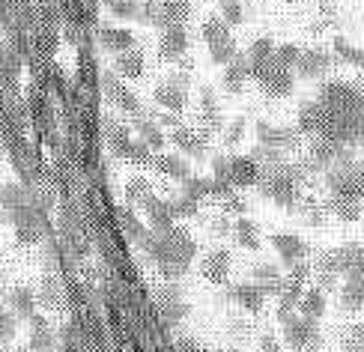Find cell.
<instances>
[{
	"instance_id": "obj_1",
	"label": "cell",
	"mask_w": 364,
	"mask_h": 352,
	"mask_svg": "<svg viewBox=\"0 0 364 352\" xmlns=\"http://www.w3.org/2000/svg\"><path fill=\"white\" fill-rule=\"evenodd\" d=\"M141 245L146 248V257L161 269L164 278H182L197 254V242L182 230L179 224L168 227V230L146 233V239Z\"/></svg>"
},
{
	"instance_id": "obj_2",
	"label": "cell",
	"mask_w": 364,
	"mask_h": 352,
	"mask_svg": "<svg viewBox=\"0 0 364 352\" xmlns=\"http://www.w3.org/2000/svg\"><path fill=\"white\" fill-rule=\"evenodd\" d=\"M326 176L331 194L355 197V201L364 197V161H353V156H346L338 164H331Z\"/></svg>"
},
{
	"instance_id": "obj_3",
	"label": "cell",
	"mask_w": 364,
	"mask_h": 352,
	"mask_svg": "<svg viewBox=\"0 0 364 352\" xmlns=\"http://www.w3.org/2000/svg\"><path fill=\"white\" fill-rule=\"evenodd\" d=\"M281 329H284V341L293 349H314L320 343V326H316V319H308L301 314H287L281 319Z\"/></svg>"
},
{
	"instance_id": "obj_4",
	"label": "cell",
	"mask_w": 364,
	"mask_h": 352,
	"mask_svg": "<svg viewBox=\"0 0 364 352\" xmlns=\"http://www.w3.org/2000/svg\"><path fill=\"white\" fill-rule=\"evenodd\" d=\"M251 78H257V84H260L263 93L275 96V99L290 96V93H293V87H296L293 72H287V69L275 66V60H269V63H263V66H257V69L251 72Z\"/></svg>"
},
{
	"instance_id": "obj_5",
	"label": "cell",
	"mask_w": 364,
	"mask_h": 352,
	"mask_svg": "<svg viewBox=\"0 0 364 352\" xmlns=\"http://www.w3.org/2000/svg\"><path fill=\"white\" fill-rule=\"evenodd\" d=\"M188 51V30L186 24H168L161 27V36H159V57L164 63H179Z\"/></svg>"
},
{
	"instance_id": "obj_6",
	"label": "cell",
	"mask_w": 364,
	"mask_h": 352,
	"mask_svg": "<svg viewBox=\"0 0 364 352\" xmlns=\"http://www.w3.org/2000/svg\"><path fill=\"white\" fill-rule=\"evenodd\" d=\"M269 242H272V248L278 251L281 263L287 269H293V266L301 263V260H308V242L301 236H296V233H272Z\"/></svg>"
},
{
	"instance_id": "obj_7",
	"label": "cell",
	"mask_w": 364,
	"mask_h": 352,
	"mask_svg": "<svg viewBox=\"0 0 364 352\" xmlns=\"http://www.w3.org/2000/svg\"><path fill=\"white\" fill-rule=\"evenodd\" d=\"M331 63H335V57H331V51L326 48H305L299 57V63H296V72L301 75V78H308V81H320L328 75Z\"/></svg>"
},
{
	"instance_id": "obj_8",
	"label": "cell",
	"mask_w": 364,
	"mask_h": 352,
	"mask_svg": "<svg viewBox=\"0 0 364 352\" xmlns=\"http://www.w3.org/2000/svg\"><path fill=\"white\" fill-rule=\"evenodd\" d=\"M102 87H105V93H108V99L117 105V108H123L126 114H134V117H141V99L132 93V90L126 87V81H119L117 75L111 72H105L102 75Z\"/></svg>"
},
{
	"instance_id": "obj_9",
	"label": "cell",
	"mask_w": 364,
	"mask_h": 352,
	"mask_svg": "<svg viewBox=\"0 0 364 352\" xmlns=\"http://www.w3.org/2000/svg\"><path fill=\"white\" fill-rule=\"evenodd\" d=\"M153 99L161 111H171V114H182L188 108V93H186V87L176 84L173 78L168 81H161L156 90H153Z\"/></svg>"
},
{
	"instance_id": "obj_10",
	"label": "cell",
	"mask_w": 364,
	"mask_h": 352,
	"mask_svg": "<svg viewBox=\"0 0 364 352\" xmlns=\"http://www.w3.org/2000/svg\"><path fill=\"white\" fill-rule=\"evenodd\" d=\"M171 141L179 152H186L191 159H206L209 152V144H206V132H197V129H188V126H179L171 132Z\"/></svg>"
},
{
	"instance_id": "obj_11",
	"label": "cell",
	"mask_w": 364,
	"mask_h": 352,
	"mask_svg": "<svg viewBox=\"0 0 364 352\" xmlns=\"http://www.w3.org/2000/svg\"><path fill=\"white\" fill-rule=\"evenodd\" d=\"M257 137H260L263 146L278 149V152H287V149H296L299 146V132L296 129L269 126V122H260V126H257Z\"/></svg>"
},
{
	"instance_id": "obj_12",
	"label": "cell",
	"mask_w": 364,
	"mask_h": 352,
	"mask_svg": "<svg viewBox=\"0 0 364 352\" xmlns=\"http://www.w3.org/2000/svg\"><path fill=\"white\" fill-rule=\"evenodd\" d=\"M200 274L209 284H227V278H230V251L227 248L209 251L200 263Z\"/></svg>"
},
{
	"instance_id": "obj_13",
	"label": "cell",
	"mask_w": 364,
	"mask_h": 352,
	"mask_svg": "<svg viewBox=\"0 0 364 352\" xmlns=\"http://www.w3.org/2000/svg\"><path fill=\"white\" fill-rule=\"evenodd\" d=\"M227 299L236 302L239 308H245L248 314H263V308H266V293L254 281L230 287V289H227Z\"/></svg>"
},
{
	"instance_id": "obj_14",
	"label": "cell",
	"mask_w": 364,
	"mask_h": 352,
	"mask_svg": "<svg viewBox=\"0 0 364 352\" xmlns=\"http://www.w3.org/2000/svg\"><path fill=\"white\" fill-rule=\"evenodd\" d=\"M341 304L346 311H361L364 308V263L346 274V284L341 287Z\"/></svg>"
},
{
	"instance_id": "obj_15",
	"label": "cell",
	"mask_w": 364,
	"mask_h": 352,
	"mask_svg": "<svg viewBox=\"0 0 364 352\" xmlns=\"http://www.w3.org/2000/svg\"><path fill=\"white\" fill-rule=\"evenodd\" d=\"M54 343H57V334H54V326L48 323V316L33 314L30 316V349L33 352H51Z\"/></svg>"
},
{
	"instance_id": "obj_16",
	"label": "cell",
	"mask_w": 364,
	"mask_h": 352,
	"mask_svg": "<svg viewBox=\"0 0 364 352\" xmlns=\"http://www.w3.org/2000/svg\"><path fill=\"white\" fill-rule=\"evenodd\" d=\"M251 278L266 293V299L269 296H281V289H284V272L275 263H257L251 269Z\"/></svg>"
},
{
	"instance_id": "obj_17",
	"label": "cell",
	"mask_w": 364,
	"mask_h": 352,
	"mask_svg": "<svg viewBox=\"0 0 364 352\" xmlns=\"http://www.w3.org/2000/svg\"><path fill=\"white\" fill-rule=\"evenodd\" d=\"M323 122H326V108L320 102H301L299 105V119H296L299 134H320Z\"/></svg>"
},
{
	"instance_id": "obj_18",
	"label": "cell",
	"mask_w": 364,
	"mask_h": 352,
	"mask_svg": "<svg viewBox=\"0 0 364 352\" xmlns=\"http://www.w3.org/2000/svg\"><path fill=\"white\" fill-rule=\"evenodd\" d=\"M260 164H257L251 156H233L230 159V182L233 188H245V186H257L260 182Z\"/></svg>"
},
{
	"instance_id": "obj_19",
	"label": "cell",
	"mask_w": 364,
	"mask_h": 352,
	"mask_svg": "<svg viewBox=\"0 0 364 352\" xmlns=\"http://www.w3.org/2000/svg\"><path fill=\"white\" fill-rule=\"evenodd\" d=\"M251 78V63H248V57L245 54H236L230 63L224 66V90L227 93H242L245 90V81Z\"/></svg>"
},
{
	"instance_id": "obj_20",
	"label": "cell",
	"mask_w": 364,
	"mask_h": 352,
	"mask_svg": "<svg viewBox=\"0 0 364 352\" xmlns=\"http://www.w3.org/2000/svg\"><path fill=\"white\" fill-rule=\"evenodd\" d=\"M144 215L149 221L153 230H168V227L176 224V212H173V201H161V197H153V201L146 203Z\"/></svg>"
},
{
	"instance_id": "obj_21",
	"label": "cell",
	"mask_w": 364,
	"mask_h": 352,
	"mask_svg": "<svg viewBox=\"0 0 364 352\" xmlns=\"http://www.w3.org/2000/svg\"><path fill=\"white\" fill-rule=\"evenodd\" d=\"M114 66H117V72H119V78L138 81V78H144V72H146V57H144V51H138V48H129V51H123V54H117Z\"/></svg>"
},
{
	"instance_id": "obj_22",
	"label": "cell",
	"mask_w": 364,
	"mask_h": 352,
	"mask_svg": "<svg viewBox=\"0 0 364 352\" xmlns=\"http://www.w3.org/2000/svg\"><path fill=\"white\" fill-rule=\"evenodd\" d=\"M27 206H30L27 191L18 186V182H6V186H0V209H4L12 221L18 218Z\"/></svg>"
},
{
	"instance_id": "obj_23",
	"label": "cell",
	"mask_w": 364,
	"mask_h": 352,
	"mask_svg": "<svg viewBox=\"0 0 364 352\" xmlns=\"http://www.w3.org/2000/svg\"><path fill=\"white\" fill-rule=\"evenodd\" d=\"M153 167L161 176H171V179H179V182H186L191 176L188 161L182 156H176V152H159V156L153 159Z\"/></svg>"
},
{
	"instance_id": "obj_24",
	"label": "cell",
	"mask_w": 364,
	"mask_h": 352,
	"mask_svg": "<svg viewBox=\"0 0 364 352\" xmlns=\"http://www.w3.org/2000/svg\"><path fill=\"white\" fill-rule=\"evenodd\" d=\"M200 122H203V132H218L224 129V114L215 102V93H212V87H203L200 90Z\"/></svg>"
},
{
	"instance_id": "obj_25",
	"label": "cell",
	"mask_w": 364,
	"mask_h": 352,
	"mask_svg": "<svg viewBox=\"0 0 364 352\" xmlns=\"http://www.w3.org/2000/svg\"><path fill=\"white\" fill-rule=\"evenodd\" d=\"M99 42H102V48L111 51V54H123V51L134 48V36H132V30H126V27H102L99 30Z\"/></svg>"
},
{
	"instance_id": "obj_26",
	"label": "cell",
	"mask_w": 364,
	"mask_h": 352,
	"mask_svg": "<svg viewBox=\"0 0 364 352\" xmlns=\"http://www.w3.org/2000/svg\"><path fill=\"white\" fill-rule=\"evenodd\" d=\"M328 215H335L343 224H353L361 218V201L355 197H343V194H331V201H326Z\"/></svg>"
},
{
	"instance_id": "obj_27",
	"label": "cell",
	"mask_w": 364,
	"mask_h": 352,
	"mask_svg": "<svg viewBox=\"0 0 364 352\" xmlns=\"http://www.w3.org/2000/svg\"><path fill=\"white\" fill-rule=\"evenodd\" d=\"M123 197H126V206H132V209H146V203L156 197V191H153V186H149L144 176H132V179L126 182Z\"/></svg>"
},
{
	"instance_id": "obj_28",
	"label": "cell",
	"mask_w": 364,
	"mask_h": 352,
	"mask_svg": "<svg viewBox=\"0 0 364 352\" xmlns=\"http://www.w3.org/2000/svg\"><path fill=\"white\" fill-rule=\"evenodd\" d=\"M335 263L341 274H350L364 263V245L361 242H343L341 248H335Z\"/></svg>"
},
{
	"instance_id": "obj_29",
	"label": "cell",
	"mask_w": 364,
	"mask_h": 352,
	"mask_svg": "<svg viewBox=\"0 0 364 352\" xmlns=\"http://www.w3.org/2000/svg\"><path fill=\"white\" fill-rule=\"evenodd\" d=\"M161 299V314L171 319V323H179V319H186V314H188V304H186V299H182V293L176 287H164L161 293H159Z\"/></svg>"
},
{
	"instance_id": "obj_30",
	"label": "cell",
	"mask_w": 364,
	"mask_h": 352,
	"mask_svg": "<svg viewBox=\"0 0 364 352\" xmlns=\"http://www.w3.org/2000/svg\"><path fill=\"white\" fill-rule=\"evenodd\" d=\"M296 308H299L301 316H308V319H323V314H326V293L320 287H305V293H301Z\"/></svg>"
},
{
	"instance_id": "obj_31",
	"label": "cell",
	"mask_w": 364,
	"mask_h": 352,
	"mask_svg": "<svg viewBox=\"0 0 364 352\" xmlns=\"http://www.w3.org/2000/svg\"><path fill=\"white\" fill-rule=\"evenodd\" d=\"M233 239L239 242V248H245V251H260V230H257V224H254L248 215L236 218V224H233Z\"/></svg>"
},
{
	"instance_id": "obj_32",
	"label": "cell",
	"mask_w": 364,
	"mask_h": 352,
	"mask_svg": "<svg viewBox=\"0 0 364 352\" xmlns=\"http://www.w3.org/2000/svg\"><path fill=\"white\" fill-rule=\"evenodd\" d=\"M138 134H141V144H146L153 152H161L164 149V144H168V137H164V132H161V126L156 119H149V117H138Z\"/></svg>"
},
{
	"instance_id": "obj_33",
	"label": "cell",
	"mask_w": 364,
	"mask_h": 352,
	"mask_svg": "<svg viewBox=\"0 0 364 352\" xmlns=\"http://www.w3.org/2000/svg\"><path fill=\"white\" fill-rule=\"evenodd\" d=\"M161 9V21L168 24H186L188 12H191V0H156Z\"/></svg>"
},
{
	"instance_id": "obj_34",
	"label": "cell",
	"mask_w": 364,
	"mask_h": 352,
	"mask_svg": "<svg viewBox=\"0 0 364 352\" xmlns=\"http://www.w3.org/2000/svg\"><path fill=\"white\" fill-rule=\"evenodd\" d=\"M296 212H299V215L308 221V227H323V224H326V218H328V209H326V203L314 201V197H301L299 206H296Z\"/></svg>"
},
{
	"instance_id": "obj_35",
	"label": "cell",
	"mask_w": 364,
	"mask_h": 352,
	"mask_svg": "<svg viewBox=\"0 0 364 352\" xmlns=\"http://www.w3.org/2000/svg\"><path fill=\"white\" fill-rule=\"evenodd\" d=\"M105 137H108V144H111V149L117 152V156H123V152L129 149V144H132L129 126H123V122H114V119H105Z\"/></svg>"
},
{
	"instance_id": "obj_36",
	"label": "cell",
	"mask_w": 364,
	"mask_h": 352,
	"mask_svg": "<svg viewBox=\"0 0 364 352\" xmlns=\"http://www.w3.org/2000/svg\"><path fill=\"white\" fill-rule=\"evenodd\" d=\"M36 304H39V299L33 296V289L30 287H15L12 289V311H15V316L30 319L36 314Z\"/></svg>"
},
{
	"instance_id": "obj_37",
	"label": "cell",
	"mask_w": 364,
	"mask_h": 352,
	"mask_svg": "<svg viewBox=\"0 0 364 352\" xmlns=\"http://www.w3.org/2000/svg\"><path fill=\"white\" fill-rule=\"evenodd\" d=\"M272 54H275V39H272V36L254 39V42H251V48H248V54H245V57H248V63H251V72H254L257 66L269 63Z\"/></svg>"
},
{
	"instance_id": "obj_38",
	"label": "cell",
	"mask_w": 364,
	"mask_h": 352,
	"mask_svg": "<svg viewBox=\"0 0 364 352\" xmlns=\"http://www.w3.org/2000/svg\"><path fill=\"white\" fill-rule=\"evenodd\" d=\"M117 218H119V227H123V233H126L129 239H134V242H144V239H146V227H144V221H141L138 215H134L132 206L119 209Z\"/></svg>"
},
{
	"instance_id": "obj_39",
	"label": "cell",
	"mask_w": 364,
	"mask_h": 352,
	"mask_svg": "<svg viewBox=\"0 0 364 352\" xmlns=\"http://www.w3.org/2000/svg\"><path fill=\"white\" fill-rule=\"evenodd\" d=\"M335 57H341L343 63H350V66H358L364 69V48H355V45H350V39L346 36H335Z\"/></svg>"
},
{
	"instance_id": "obj_40",
	"label": "cell",
	"mask_w": 364,
	"mask_h": 352,
	"mask_svg": "<svg viewBox=\"0 0 364 352\" xmlns=\"http://www.w3.org/2000/svg\"><path fill=\"white\" fill-rule=\"evenodd\" d=\"M45 308H51V311H60L63 308V287H60V281L57 278H45L42 281V296H36Z\"/></svg>"
},
{
	"instance_id": "obj_41",
	"label": "cell",
	"mask_w": 364,
	"mask_h": 352,
	"mask_svg": "<svg viewBox=\"0 0 364 352\" xmlns=\"http://www.w3.org/2000/svg\"><path fill=\"white\" fill-rule=\"evenodd\" d=\"M299 57H301V48L293 42H284V45H275V54H272V60H275V66L287 69V72H293L296 63H299Z\"/></svg>"
},
{
	"instance_id": "obj_42",
	"label": "cell",
	"mask_w": 364,
	"mask_h": 352,
	"mask_svg": "<svg viewBox=\"0 0 364 352\" xmlns=\"http://www.w3.org/2000/svg\"><path fill=\"white\" fill-rule=\"evenodd\" d=\"M200 33H203V42L209 45V48H212V45H218V42L233 39V36H230V27H227L221 18H209V21L203 24Z\"/></svg>"
},
{
	"instance_id": "obj_43",
	"label": "cell",
	"mask_w": 364,
	"mask_h": 352,
	"mask_svg": "<svg viewBox=\"0 0 364 352\" xmlns=\"http://www.w3.org/2000/svg\"><path fill=\"white\" fill-rule=\"evenodd\" d=\"M239 54V48H236V39H227V42H218V45H212L209 48V60L215 66H227L230 60Z\"/></svg>"
},
{
	"instance_id": "obj_44",
	"label": "cell",
	"mask_w": 364,
	"mask_h": 352,
	"mask_svg": "<svg viewBox=\"0 0 364 352\" xmlns=\"http://www.w3.org/2000/svg\"><path fill=\"white\" fill-rule=\"evenodd\" d=\"M108 4V12L114 18H138L141 0H105Z\"/></svg>"
},
{
	"instance_id": "obj_45",
	"label": "cell",
	"mask_w": 364,
	"mask_h": 352,
	"mask_svg": "<svg viewBox=\"0 0 364 352\" xmlns=\"http://www.w3.org/2000/svg\"><path fill=\"white\" fill-rule=\"evenodd\" d=\"M221 21L227 27H236L245 21V6L239 4V0H221Z\"/></svg>"
},
{
	"instance_id": "obj_46",
	"label": "cell",
	"mask_w": 364,
	"mask_h": 352,
	"mask_svg": "<svg viewBox=\"0 0 364 352\" xmlns=\"http://www.w3.org/2000/svg\"><path fill=\"white\" fill-rule=\"evenodd\" d=\"M123 159H129V161H134V164H144V167H149L153 164V149H149L146 144H141V141H132L129 144V149L123 152Z\"/></svg>"
},
{
	"instance_id": "obj_47",
	"label": "cell",
	"mask_w": 364,
	"mask_h": 352,
	"mask_svg": "<svg viewBox=\"0 0 364 352\" xmlns=\"http://www.w3.org/2000/svg\"><path fill=\"white\" fill-rule=\"evenodd\" d=\"M138 18H141L144 24H149V27H164V21H161V9H159L156 0H144L141 9H138Z\"/></svg>"
},
{
	"instance_id": "obj_48",
	"label": "cell",
	"mask_w": 364,
	"mask_h": 352,
	"mask_svg": "<svg viewBox=\"0 0 364 352\" xmlns=\"http://www.w3.org/2000/svg\"><path fill=\"white\" fill-rule=\"evenodd\" d=\"M245 126H248V119L245 117H236L230 126H227V132H224V146H236L242 137H245Z\"/></svg>"
},
{
	"instance_id": "obj_49",
	"label": "cell",
	"mask_w": 364,
	"mask_h": 352,
	"mask_svg": "<svg viewBox=\"0 0 364 352\" xmlns=\"http://www.w3.org/2000/svg\"><path fill=\"white\" fill-rule=\"evenodd\" d=\"M221 201H224V212H230V215H245V212H248V203L245 201H242V197L236 194V191H230V194H227V197H221Z\"/></svg>"
},
{
	"instance_id": "obj_50",
	"label": "cell",
	"mask_w": 364,
	"mask_h": 352,
	"mask_svg": "<svg viewBox=\"0 0 364 352\" xmlns=\"http://www.w3.org/2000/svg\"><path fill=\"white\" fill-rule=\"evenodd\" d=\"M173 212H176V218H191L197 215V201H191V197H176L173 201Z\"/></svg>"
},
{
	"instance_id": "obj_51",
	"label": "cell",
	"mask_w": 364,
	"mask_h": 352,
	"mask_svg": "<svg viewBox=\"0 0 364 352\" xmlns=\"http://www.w3.org/2000/svg\"><path fill=\"white\" fill-rule=\"evenodd\" d=\"M15 338V316L6 314V311H0V346L9 343Z\"/></svg>"
},
{
	"instance_id": "obj_52",
	"label": "cell",
	"mask_w": 364,
	"mask_h": 352,
	"mask_svg": "<svg viewBox=\"0 0 364 352\" xmlns=\"http://www.w3.org/2000/svg\"><path fill=\"white\" fill-rule=\"evenodd\" d=\"M209 230H212V233H218V236H227V233H230V224H227V218L221 215V218H215V221L209 224Z\"/></svg>"
},
{
	"instance_id": "obj_53",
	"label": "cell",
	"mask_w": 364,
	"mask_h": 352,
	"mask_svg": "<svg viewBox=\"0 0 364 352\" xmlns=\"http://www.w3.org/2000/svg\"><path fill=\"white\" fill-rule=\"evenodd\" d=\"M179 349H182V352H203L200 341H194V338H186V341L179 343Z\"/></svg>"
},
{
	"instance_id": "obj_54",
	"label": "cell",
	"mask_w": 364,
	"mask_h": 352,
	"mask_svg": "<svg viewBox=\"0 0 364 352\" xmlns=\"http://www.w3.org/2000/svg\"><path fill=\"white\" fill-rule=\"evenodd\" d=\"M260 352H281V346H278V341L272 338V334H266V338H263V346H260Z\"/></svg>"
},
{
	"instance_id": "obj_55",
	"label": "cell",
	"mask_w": 364,
	"mask_h": 352,
	"mask_svg": "<svg viewBox=\"0 0 364 352\" xmlns=\"http://www.w3.org/2000/svg\"><path fill=\"white\" fill-rule=\"evenodd\" d=\"M346 352H364V341H350V343H346Z\"/></svg>"
},
{
	"instance_id": "obj_56",
	"label": "cell",
	"mask_w": 364,
	"mask_h": 352,
	"mask_svg": "<svg viewBox=\"0 0 364 352\" xmlns=\"http://www.w3.org/2000/svg\"><path fill=\"white\" fill-rule=\"evenodd\" d=\"M6 60V48H4V42H0V63H4Z\"/></svg>"
},
{
	"instance_id": "obj_57",
	"label": "cell",
	"mask_w": 364,
	"mask_h": 352,
	"mask_svg": "<svg viewBox=\"0 0 364 352\" xmlns=\"http://www.w3.org/2000/svg\"><path fill=\"white\" fill-rule=\"evenodd\" d=\"M358 90H361V96H364V81H361V87H358Z\"/></svg>"
}]
</instances>
